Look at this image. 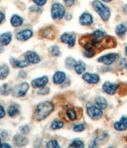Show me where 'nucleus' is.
<instances>
[{
  "label": "nucleus",
  "mask_w": 127,
  "mask_h": 148,
  "mask_svg": "<svg viewBox=\"0 0 127 148\" xmlns=\"http://www.w3.org/2000/svg\"><path fill=\"white\" fill-rule=\"evenodd\" d=\"M79 45L85 49L83 55L87 58H92L98 52L103 49L114 48L117 45L116 39L114 37L106 35L103 38H98L93 34L83 35L79 41Z\"/></svg>",
  "instance_id": "f257e3e1"
},
{
  "label": "nucleus",
  "mask_w": 127,
  "mask_h": 148,
  "mask_svg": "<svg viewBox=\"0 0 127 148\" xmlns=\"http://www.w3.org/2000/svg\"><path fill=\"white\" fill-rule=\"evenodd\" d=\"M54 109L53 103L49 101H44L39 103L35 110L34 118L38 121H41L53 112Z\"/></svg>",
  "instance_id": "f03ea898"
},
{
  "label": "nucleus",
  "mask_w": 127,
  "mask_h": 148,
  "mask_svg": "<svg viewBox=\"0 0 127 148\" xmlns=\"http://www.w3.org/2000/svg\"><path fill=\"white\" fill-rule=\"evenodd\" d=\"M92 6L94 7L95 10L98 14V15L101 17V18L103 21H107L111 17V10L108 7L105 6L104 4L99 2L98 0H95L92 3Z\"/></svg>",
  "instance_id": "7ed1b4c3"
},
{
  "label": "nucleus",
  "mask_w": 127,
  "mask_h": 148,
  "mask_svg": "<svg viewBox=\"0 0 127 148\" xmlns=\"http://www.w3.org/2000/svg\"><path fill=\"white\" fill-rule=\"evenodd\" d=\"M51 14H52V18L53 19H61L65 14V9H64L63 5L56 3L52 6Z\"/></svg>",
  "instance_id": "20e7f679"
},
{
  "label": "nucleus",
  "mask_w": 127,
  "mask_h": 148,
  "mask_svg": "<svg viewBox=\"0 0 127 148\" xmlns=\"http://www.w3.org/2000/svg\"><path fill=\"white\" fill-rule=\"evenodd\" d=\"M29 88V85L27 82H23L22 84L15 85L12 90L13 96L15 97H25Z\"/></svg>",
  "instance_id": "39448f33"
},
{
  "label": "nucleus",
  "mask_w": 127,
  "mask_h": 148,
  "mask_svg": "<svg viewBox=\"0 0 127 148\" xmlns=\"http://www.w3.org/2000/svg\"><path fill=\"white\" fill-rule=\"evenodd\" d=\"M119 58V55L117 53H109V54L103 55L98 59V62H101L102 64L110 65L112 63H114V61H116Z\"/></svg>",
  "instance_id": "423d86ee"
},
{
  "label": "nucleus",
  "mask_w": 127,
  "mask_h": 148,
  "mask_svg": "<svg viewBox=\"0 0 127 148\" xmlns=\"http://www.w3.org/2000/svg\"><path fill=\"white\" fill-rule=\"evenodd\" d=\"M87 112L90 118L95 119V120L99 119L102 116V112L100 109V108H97L95 106L87 107Z\"/></svg>",
  "instance_id": "0eeeda50"
},
{
  "label": "nucleus",
  "mask_w": 127,
  "mask_h": 148,
  "mask_svg": "<svg viewBox=\"0 0 127 148\" xmlns=\"http://www.w3.org/2000/svg\"><path fill=\"white\" fill-rule=\"evenodd\" d=\"M60 40H61V42H63V43L68 45L70 48H72V47H73L75 45L76 37L73 34H71L64 33L60 37Z\"/></svg>",
  "instance_id": "6e6552de"
},
{
  "label": "nucleus",
  "mask_w": 127,
  "mask_h": 148,
  "mask_svg": "<svg viewBox=\"0 0 127 148\" xmlns=\"http://www.w3.org/2000/svg\"><path fill=\"white\" fill-rule=\"evenodd\" d=\"M25 58L29 63L31 64H38L41 61L40 56L33 51H27L25 54Z\"/></svg>",
  "instance_id": "1a4fd4ad"
},
{
  "label": "nucleus",
  "mask_w": 127,
  "mask_h": 148,
  "mask_svg": "<svg viewBox=\"0 0 127 148\" xmlns=\"http://www.w3.org/2000/svg\"><path fill=\"white\" fill-rule=\"evenodd\" d=\"M118 88V85L117 84L111 83L109 81L105 82L102 85V90L108 95H114L117 92Z\"/></svg>",
  "instance_id": "9d476101"
},
{
  "label": "nucleus",
  "mask_w": 127,
  "mask_h": 148,
  "mask_svg": "<svg viewBox=\"0 0 127 148\" xmlns=\"http://www.w3.org/2000/svg\"><path fill=\"white\" fill-rule=\"evenodd\" d=\"M48 82L47 77H41L36 78L32 81V86L35 88H41L44 87Z\"/></svg>",
  "instance_id": "9b49d317"
},
{
  "label": "nucleus",
  "mask_w": 127,
  "mask_h": 148,
  "mask_svg": "<svg viewBox=\"0 0 127 148\" xmlns=\"http://www.w3.org/2000/svg\"><path fill=\"white\" fill-rule=\"evenodd\" d=\"M83 79L89 84H97L99 81V76L98 74L86 73L83 75Z\"/></svg>",
  "instance_id": "f8f14e48"
},
{
  "label": "nucleus",
  "mask_w": 127,
  "mask_h": 148,
  "mask_svg": "<svg viewBox=\"0 0 127 148\" xmlns=\"http://www.w3.org/2000/svg\"><path fill=\"white\" fill-rule=\"evenodd\" d=\"M33 36V31L30 29H23L17 34L16 38L19 41H27Z\"/></svg>",
  "instance_id": "ddd939ff"
},
{
  "label": "nucleus",
  "mask_w": 127,
  "mask_h": 148,
  "mask_svg": "<svg viewBox=\"0 0 127 148\" xmlns=\"http://www.w3.org/2000/svg\"><path fill=\"white\" fill-rule=\"evenodd\" d=\"M79 23L83 26H90L93 23V17L91 14L83 13L79 17Z\"/></svg>",
  "instance_id": "4468645a"
},
{
  "label": "nucleus",
  "mask_w": 127,
  "mask_h": 148,
  "mask_svg": "<svg viewBox=\"0 0 127 148\" xmlns=\"http://www.w3.org/2000/svg\"><path fill=\"white\" fill-rule=\"evenodd\" d=\"M114 127L117 131L122 132V131H125L127 129V117L126 116H122L121 119L118 122L114 123Z\"/></svg>",
  "instance_id": "2eb2a0df"
},
{
  "label": "nucleus",
  "mask_w": 127,
  "mask_h": 148,
  "mask_svg": "<svg viewBox=\"0 0 127 148\" xmlns=\"http://www.w3.org/2000/svg\"><path fill=\"white\" fill-rule=\"evenodd\" d=\"M66 80V74L62 71H57L53 75V81L55 84H60Z\"/></svg>",
  "instance_id": "dca6fc26"
},
{
  "label": "nucleus",
  "mask_w": 127,
  "mask_h": 148,
  "mask_svg": "<svg viewBox=\"0 0 127 148\" xmlns=\"http://www.w3.org/2000/svg\"><path fill=\"white\" fill-rule=\"evenodd\" d=\"M14 143H15L18 147H22L28 143V138L21 135H16L13 138Z\"/></svg>",
  "instance_id": "f3484780"
},
{
  "label": "nucleus",
  "mask_w": 127,
  "mask_h": 148,
  "mask_svg": "<svg viewBox=\"0 0 127 148\" xmlns=\"http://www.w3.org/2000/svg\"><path fill=\"white\" fill-rule=\"evenodd\" d=\"M41 34L42 37L48 39H53L56 37V33L54 31V29L51 27H47V28L43 29L41 31Z\"/></svg>",
  "instance_id": "a211bd4d"
},
{
  "label": "nucleus",
  "mask_w": 127,
  "mask_h": 148,
  "mask_svg": "<svg viewBox=\"0 0 127 148\" xmlns=\"http://www.w3.org/2000/svg\"><path fill=\"white\" fill-rule=\"evenodd\" d=\"M11 38H12V35L10 32H6L3 33L0 36V42L1 44L3 45H9L10 42H11Z\"/></svg>",
  "instance_id": "6ab92c4d"
},
{
  "label": "nucleus",
  "mask_w": 127,
  "mask_h": 148,
  "mask_svg": "<svg viewBox=\"0 0 127 148\" xmlns=\"http://www.w3.org/2000/svg\"><path fill=\"white\" fill-rule=\"evenodd\" d=\"M66 116L68 117V119L69 120H72V121H74V120H76V119L79 118L78 117L79 115L77 113V111L75 108H68L66 110Z\"/></svg>",
  "instance_id": "aec40b11"
},
{
  "label": "nucleus",
  "mask_w": 127,
  "mask_h": 148,
  "mask_svg": "<svg viewBox=\"0 0 127 148\" xmlns=\"http://www.w3.org/2000/svg\"><path fill=\"white\" fill-rule=\"evenodd\" d=\"M10 23L14 27H18V26H22V23H23V18L22 17H20L19 15H14L12 18H10Z\"/></svg>",
  "instance_id": "412c9836"
},
{
  "label": "nucleus",
  "mask_w": 127,
  "mask_h": 148,
  "mask_svg": "<svg viewBox=\"0 0 127 148\" xmlns=\"http://www.w3.org/2000/svg\"><path fill=\"white\" fill-rule=\"evenodd\" d=\"M11 63L14 66H15L17 68H25L27 67L29 65L28 61L25 60V61H20L18 59H11Z\"/></svg>",
  "instance_id": "4be33fe9"
},
{
  "label": "nucleus",
  "mask_w": 127,
  "mask_h": 148,
  "mask_svg": "<svg viewBox=\"0 0 127 148\" xmlns=\"http://www.w3.org/2000/svg\"><path fill=\"white\" fill-rule=\"evenodd\" d=\"M74 68H75V70H76V73L81 74L86 70V64L83 61H79L76 62V65H75Z\"/></svg>",
  "instance_id": "5701e85b"
},
{
  "label": "nucleus",
  "mask_w": 127,
  "mask_h": 148,
  "mask_svg": "<svg viewBox=\"0 0 127 148\" xmlns=\"http://www.w3.org/2000/svg\"><path fill=\"white\" fill-rule=\"evenodd\" d=\"M10 73L9 67L6 64H3L0 66V79L4 80L8 76Z\"/></svg>",
  "instance_id": "b1692460"
},
{
  "label": "nucleus",
  "mask_w": 127,
  "mask_h": 148,
  "mask_svg": "<svg viewBox=\"0 0 127 148\" xmlns=\"http://www.w3.org/2000/svg\"><path fill=\"white\" fill-rule=\"evenodd\" d=\"M19 114V107L18 105H11L8 108V115L10 117H14Z\"/></svg>",
  "instance_id": "393cba45"
},
{
  "label": "nucleus",
  "mask_w": 127,
  "mask_h": 148,
  "mask_svg": "<svg viewBox=\"0 0 127 148\" xmlns=\"http://www.w3.org/2000/svg\"><path fill=\"white\" fill-rule=\"evenodd\" d=\"M95 103L98 105V108H100L101 109H104L107 106V102L106 99L102 97H97L95 100Z\"/></svg>",
  "instance_id": "a878e982"
},
{
  "label": "nucleus",
  "mask_w": 127,
  "mask_h": 148,
  "mask_svg": "<svg viewBox=\"0 0 127 148\" xmlns=\"http://www.w3.org/2000/svg\"><path fill=\"white\" fill-rule=\"evenodd\" d=\"M11 92H12V89L8 84H3L0 88V93L3 96H8Z\"/></svg>",
  "instance_id": "bb28decb"
},
{
  "label": "nucleus",
  "mask_w": 127,
  "mask_h": 148,
  "mask_svg": "<svg viewBox=\"0 0 127 148\" xmlns=\"http://www.w3.org/2000/svg\"><path fill=\"white\" fill-rule=\"evenodd\" d=\"M127 31V26L125 24H119L118 26H117L116 29H115V33L117 34V35L122 36L124 35L126 32Z\"/></svg>",
  "instance_id": "cd10ccee"
},
{
  "label": "nucleus",
  "mask_w": 127,
  "mask_h": 148,
  "mask_svg": "<svg viewBox=\"0 0 127 148\" xmlns=\"http://www.w3.org/2000/svg\"><path fill=\"white\" fill-rule=\"evenodd\" d=\"M70 147H77V148H83L84 147V144L83 143L82 140L80 139H75L74 141L71 143L69 145Z\"/></svg>",
  "instance_id": "c85d7f7f"
},
{
  "label": "nucleus",
  "mask_w": 127,
  "mask_h": 148,
  "mask_svg": "<svg viewBox=\"0 0 127 148\" xmlns=\"http://www.w3.org/2000/svg\"><path fill=\"white\" fill-rule=\"evenodd\" d=\"M76 62H77V61L72 58H68L66 60H65V64H66L67 67L69 68V69H72V68L75 67Z\"/></svg>",
  "instance_id": "c756f323"
},
{
  "label": "nucleus",
  "mask_w": 127,
  "mask_h": 148,
  "mask_svg": "<svg viewBox=\"0 0 127 148\" xmlns=\"http://www.w3.org/2000/svg\"><path fill=\"white\" fill-rule=\"evenodd\" d=\"M64 127V123L61 121H59V120H55L51 124V128L53 130H57V129L62 128Z\"/></svg>",
  "instance_id": "7c9ffc66"
},
{
  "label": "nucleus",
  "mask_w": 127,
  "mask_h": 148,
  "mask_svg": "<svg viewBox=\"0 0 127 148\" xmlns=\"http://www.w3.org/2000/svg\"><path fill=\"white\" fill-rule=\"evenodd\" d=\"M118 93L120 94L121 96H125L127 94V84H122V85H118Z\"/></svg>",
  "instance_id": "2f4dec72"
},
{
  "label": "nucleus",
  "mask_w": 127,
  "mask_h": 148,
  "mask_svg": "<svg viewBox=\"0 0 127 148\" xmlns=\"http://www.w3.org/2000/svg\"><path fill=\"white\" fill-rule=\"evenodd\" d=\"M51 53L52 55H53L55 57H57V56H60V50L58 46L57 45H54V46H52L51 47Z\"/></svg>",
  "instance_id": "473e14b6"
},
{
  "label": "nucleus",
  "mask_w": 127,
  "mask_h": 148,
  "mask_svg": "<svg viewBox=\"0 0 127 148\" xmlns=\"http://www.w3.org/2000/svg\"><path fill=\"white\" fill-rule=\"evenodd\" d=\"M46 147L48 148H59L60 147V145L58 144V143H57V140H50V141H48L47 143Z\"/></svg>",
  "instance_id": "72a5a7b5"
},
{
  "label": "nucleus",
  "mask_w": 127,
  "mask_h": 148,
  "mask_svg": "<svg viewBox=\"0 0 127 148\" xmlns=\"http://www.w3.org/2000/svg\"><path fill=\"white\" fill-rule=\"evenodd\" d=\"M85 129V124L83 123H79V124H76L73 127V130L76 132H83Z\"/></svg>",
  "instance_id": "f704fd0d"
},
{
  "label": "nucleus",
  "mask_w": 127,
  "mask_h": 148,
  "mask_svg": "<svg viewBox=\"0 0 127 148\" xmlns=\"http://www.w3.org/2000/svg\"><path fill=\"white\" fill-rule=\"evenodd\" d=\"M93 35L96 37V38H103L105 36L107 35L106 34V33L103 32V31H102V30H95V32L92 34Z\"/></svg>",
  "instance_id": "c9c22d12"
},
{
  "label": "nucleus",
  "mask_w": 127,
  "mask_h": 148,
  "mask_svg": "<svg viewBox=\"0 0 127 148\" xmlns=\"http://www.w3.org/2000/svg\"><path fill=\"white\" fill-rule=\"evenodd\" d=\"M20 131L22 132V134L24 135H27L29 132V127L27 125H24L20 127Z\"/></svg>",
  "instance_id": "e433bc0d"
},
{
  "label": "nucleus",
  "mask_w": 127,
  "mask_h": 148,
  "mask_svg": "<svg viewBox=\"0 0 127 148\" xmlns=\"http://www.w3.org/2000/svg\"><path fill=\"white\" fill-rule=\"evenodd\" d=\"M49 92V88H46L45 86L43 88H41V89L39 90L38 93L41 94V95H47Z\"/></svg>",
  "instance_id": "4c0bfd02"
},
{
  "label": "nucleus",
  "mask_w": 127,
  "mask_h": 148,
  "mask_svg": "<svg viewBox=\"0 0 127 148\" xmlns=\"http://www.w3.org/2000/svg\"><path fill=\"white\" fill-rule=\"evenodd\" d=\"M35 3V4L38 6V7H41V6H44V4L46 3L47 0H33Z\"/></svg>",
  "instance_id": "58836bf2"
},
{
  "label": "nucleus",
  "mask_w": 127,
  "mask_h": 148,
  "mask_svg": "<svg viewBox=\"0 0 127 148\" xmlns=\"http://www.w3.org/2000/svg\"><path fill=\"white\" fill-rule=\"evenodd\" d=\"M6 116V112H5V110L1 104H0V119H3V117H5Z\"/></svg>",
  "instance_id": "ea45409f"
},
{
  "label": "nucleus",
  "mask_w": 127,
  "mask_h": 148,
  "mask_svg": "<svg viewBox=\"0 0 127 148\" xmlns=\"http://www.w3.org/2000/svg\"><path fill=\"white\" fill-rule=\"evenodd\" d=\"M121 65L127 70V59H123L122 61H121Z\"/></svg>",
  "instance_id": "a19ab883"
},
{
  "label": "nucleus",
  "mask_w": 127,
  "mask_h": 148,
  "mask_svg": "<svg viewBox=\"0 0 127 148\" xmlns=\"http://www.w3.org/2000/svg\"><path fill=\"white\" fill-rule=\"evenodd\" d=\"M64 1L68 6H72L75 3V0H64Z\"/></svg>",
  "instance_id": "79ce46f5"
},
{
  "label": "nucleus",
  "mask_w": 127,
  "mask_h": 148,
  "mask_svg": "<svg viewBox=\"0 0 127 148\" xmlns=\"http://www.w3.org/2000/svg\"><path fill=\"white\" fill-rule=\"evenodd\" d=\"M38 9H39V8H38V7H31L29 8V10H30V11H37V10H38V12H41V10H38Z\"/></svg>",
  "instance_id": "37998d69"
},
{
  "label": "nucleus",
  "mask_w": 127,
  "mask_h": 148,
  "mask_svg": "<svg viewBox=\"0 0 127 148\" xmlns=\"http://www.w3.org/2000/svg\"><path fill=\"white\" fill-rule=\"evenodd\" d=\"M5 19V16H4V14H3L2 12H0V24L3 23V20Z\"/></svg>",
  "instance_id": "c03bdc74"
},
{
  "label": "nucleus",
  "mask_w": 127,
  "mask_h": 148,
  "mask_svg": "<svg viewBox=\"0 0 127 148\" xmlns=\"http://www.w3.org/2000/svg\"><path fill=\"white\" fill-rule=\"evenodd\" d=\"M19 76L20 77H25V76H26V73L24 72V71H22V72H20V73H19Z\"/></svg>",
  "instance_id": "a18cd8bd"
},
{
  "label": "nucleus",
  "mask_w": 127,
  "mask_h": 148,
  "mask_svg": "<svg viewBox=\"0 0 127 148\" xmlns=\"http://www.w3.org/2000/svg\"><path fill=\"white\" fill-rule=\"evenodd\" d=\"M1 135H2V137H3V138H6V136H7V133H6V132H3L1 133Z\"/></svg>",
  "instance_id": "49530a36"
},
{
  "label": "nucleus",
  "mask_w": 127,
  "mask_h": 148,
  "mask_svg": "<svg viewBox=\"0 0 127 148\" xmlns=\"http://www.w3.org/2000/svg\"><path fill=\"white\" fill-rule=\"evenodd\" d=\"M0 147H10V146L9 144H1V146H0Z\"/></svg>",
  "instance_id": "de8ad7c7"
},
{
  "label": "nucleus",
  "mask_w": 127,
  "mask_h": 148,
  "mask_svg": "<svg viewBox=\"0 0 127 148\" xmlns=\"http://www.w3.org/2000/svg\"><path fill=\"white\" fill-rule=\"evenodd\" d=\"M3 51H4V49H3V45H2V44H1V42H0V53H2Z\"/></svg>",
  "instance_id": "09e8293b"
},
{
  "label": "nucleus",
  "mask_w": 127,
  "mask_h": 148,
  "mask_svg": "<svg viewBox=\"0 0 127 148\" xmlns=\"http://www.w3.org/2000/svg\"><path fill=\"white\" fill-rule=\"evenodd\" d=\"M124 12H125V13L126 14H127V5H125V6H124Z\"/></svg>",
  "instance_id": "8fccbe9b"
},
{
  "label": "nucleus",
  "mask_w": 127,
  "mask_h": 148,
  "mask_svg": "<svg viewBox=\"0 0 127 148\" xmlns=\"http://www.w3.org/2000/svg\"><path fill=\"white\" fill-rule=\"evenodd\" d=\"M102 1H104V2H107V3H108V2H111L112 0H102Z\"/></svg>",
  "instance_id": "3c124183"
},
{
  "label": "nucleus",
  "mask_w": 127,
  "mask_h": 148,
  "mask_svg": "<svg viewBox=\"0 0 127 148\" xmlns=\"http://www.w3.org/2000/svg\"><path fill=\"white\" fill-rule=\"evenodd\" d=\"M125 51H126V55L127 56V46L126 47V50H125Z\"/></svg>",
  "instance_id": "603ef678"
},
{
  "label": "nucleus",
  "mask_w": 127,
  "mask_h": 148,
  "mask_svg": "<svg viewBox=\"0 0 127 148\" xmlns=\"http://www.w3.org/2000/svg\"><path fill=\"white\" fill-rule=\"evenodd\" d=\"M1 144H2V143H1V138H0V146H1Z\"/></svg>",
  "instance_id": "864d4df0"
},
{
  "label": "nucleus",
  "mask_w": 127,
  "mask_h": 148,
  "mask_svg": "<svg viewBox=\"0 0 127 148\" xmlns=\"http://www.w3.org/2000/svg\"><path fill=\"white\" fill-rule=\"evenodd\" d=\"M126 140H127V138H126Z\"/></svg>",
  "instance_id": "5fc2aeb1"
}]
</instances>
